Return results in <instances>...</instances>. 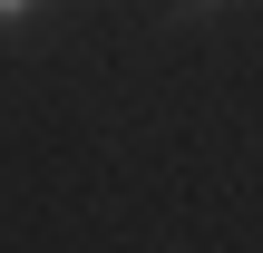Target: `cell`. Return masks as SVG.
<instances>
[{
    "label": "cell",
    "mask_w": 263,
    "mask_h": 253,
    "mask_svg": "<svg viewBox=\"0 0 263 253\" xmlns=\"http://www.w3.org/2000/svg\"><path fill=\"white\" fill-rule=\"evenodd\" d=\"M0 20H29V0H0Z\"/></svg>",
    "instance_id": "cell-1"
}]
</instances>
